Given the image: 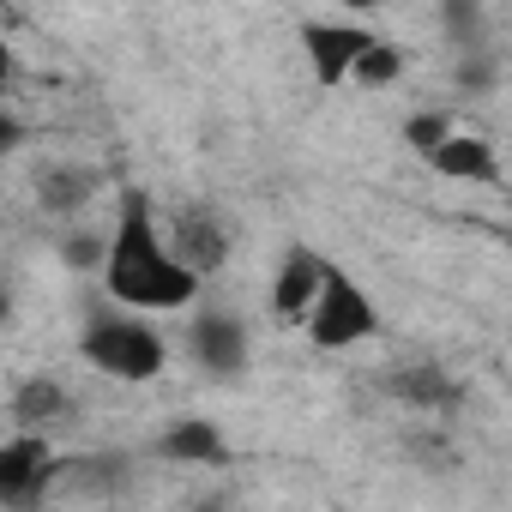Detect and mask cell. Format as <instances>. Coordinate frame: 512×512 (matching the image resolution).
I'll list each match as a JSON object with an SVG mask.
<instances>
[{
  "label": "cell",
  "instance_id": "cell-3",
  "mask_svg": "<svg viewBox=\"0 0 512 512\" xmlns=\"http://www.w3.org/2000/svg\"><path fill=\"white\" fill-rule=\"evenodd\" d=\"M79 350H85V362H91L97 374H109V380L145 386V380L163 374V338H157L151 326H139V320H97Z\"/></svg>",
  "mask_w": 512,
  "mask_h": 512
},
{
  "label": "cell",
  "instance_id": "cell-8",
  "mask_svg": "<svg viewBox=\"0 0 512 512\" xmlns=\"http://www.w3.org/2000/svg\"><path fill=\"white\" fill-rule=\"evenodd\" d=\"M157 452L175 458V464H223V458H229V440H223L205 416H187V422H175V428L157 440Z\"/></svg>",
  "mask_w": 512,
  "mask_h": 512
},
{
  "label": "cell",
  "instance_id": "cell-11",
  "mask_svg": "<svg viewBox=\"0 0 512 512\" xmlns=\"http://www.w3.org/2000/svg\"><path fill=\"white\" fill-rule=\"evenodd\" d=\"M446 133H452V121H446V115H410V121H404V139H410L416 151H434Z\"/></svg>",
  "mask_w": 512,
  "mask_h": 512
},
{
  "label": "cell",
  "instance_id": "cell-12",
  "mask_svg": "<svg viewBox=\"0 0 512 512\" xmlns=\"http://www.w3.org/2000/svg\"><path fill=\"white\" fill-rule=\"evenodd\" d=\"M67 398H61V386H49V380H31L25 392H19V416L31 422V416H49V410H61Z\"/></svg>",
  "mask_w": 512,
  "mask_h": 512
},
{
  "label": "cell",
  "instance_id": "cell-4",
  "mask_svg": "<svg viewBox=\"0 0 512 512\" xmlns=\"http://www.w3.org/2000/svg\"><path fill=\"white\" fill-rule=\"evenodd\" d=\"M61 476L55 452L43 434H13L0 446V506H31L49 494V482Z\"/></svg>",
  "mask_w": 512,
  "mask_h": 512
},
{
  "label": "cell",
  "instance_id": "cell-1",
  "mask_svg": "<svg viewBox=\"0 0 512 512\" xmlns=\"http://www.w3.org/2000/svg\"><path fill=\"white\" fill-rule=\"evenodd\" d=\"M103 284L121 308H145V314H175L199 302V272L181 253L163 247V229L145 205V193H133L121 205V223L103 247Z\"/></svg>",
  "mask_w": 512,
  "mask_h": 512
},
{
  "label": "cell",
  "instance_id": "cell-5",
  "mask_svg": "<svg viewBox=\"0 0 512 512\" xmlns=\"http://www.w3.org/2000/svg\"><path fill=\"white\" fill-rule=\"evenodd\" d=\"M326 266H332L326 253H314V247H290V253H284V266H278V278H272V314H284V320H308V302H314Z\"/></svg>",
  "mask_w": 512,
  "mask_h": 512
},
{
  "label": "cell",
  "instance_id": "cell-10",
  "mask_svg": "<svg viewBox=\"0 0 512 512\" xmlns=\"http://www.w3.org/2000/svg\"><path fill=\"white\" fill-rule=\"evenodd\" d=\"M398 73H404V55H398V49H386L380 37H374V43L350 61V79H356V85H368V91H386Z\"/></svg>",
  "mask_w": 512,
  "mask_h": 512
},
{
  "label": "cell",
  "instance_id": "cell-9",
  "mask_svg": "<svg viewBox=\"0 0 512 512\" xmlns=\"http://www.w3.org/2000/svg\"><path fill=\"white\" fill-rule=\"evenodd\" d=\"M428 163H434L440 175H452V181H494V151H488L482 139L458 133V127L428 151Z\"/></svg>",
  "mask_w": 512,
  "mask_h": 512
},
{
  "label": "cell",
  "instance_id": "cell-15",
  "mask_svg": "<svg viewBox=\"0 0 512 512\" xmlns=\"http://www.w3.org/2000/svg\"><path fill=\"white\" fill-rule=\"evenodd\" d=\"M344 7H386V0H344Z\"/></svg>",
  "mask_w": 512,
  "mask_h": 512
},
{
  "label": "cell",
  "instance_id": "cell-7",
  "mask_svg": "<svg viewBox=\"0 0 512 512\" xmlns=\"http://www.w3.org/2000/svg\"><path fill=\"white\" fill-rule=\"evenodd\" d=\"M193 356H199L211 374H235V368L247 362V332H241V320H229V314L193 320Z\"/></svg>",
  "mask_w": 512,
  "mask_h": 512
},
{
  "label": "cell",
  "instance_id": "cell-14",
  "mask_svg": "<svg viewBox=\"0 0 512 512\" xmlns=\"http://www.w3.org/2000/svg\"><path fill=\"white\" fill-rule=\"evenodd\" d=\"M7 79H13V55H7V37H0V91H7Z\"/></svg>",
  "mask_w": 512,
  "mask_h": 512
},
{
  "label": "cell",
  "instance_id": "cell-13",
  "mask_svg": "<svg viewBox=\"0 0 512 512\" xmlns=\"http://www.w3.org/2000/svg\"><path fill=\"white\" fill-rule=\"evenodd\" d=\"M19 139H25V127H19L7 109H0V157H7V151H19Z\"/></svg>",
  "mask_w": 512,
  "mask_h": 512
},
{
  "label": "cell",
  "instance_id": "cell-2",
  "mask_svg": "<svg viewBox=\"0 0 512 512\" xmlns=\"http://www.w3.org/2000/svg\"><path fill=\"white\" fill-rule=\"evenodd\" d=\"M374 332H380L374 296H368L350 272L326 266V278H320V290H314V302H308V338H314L320 350H350V344H362V338H374Z\"/></svg>",
  "mask_w": 512,
  "mask_h": 512
},
{
  "label": "cell",
  "instance_id": "cell-6",
  "mask_svg": "<svg viewBox=\"0 0 512 512\" xmlns=\"http://www.w3.org/2000/svg\"><path fill=\"white\" fill-rule=\"evenodd\" d=\"M374 43V31H356V25H302V49L320 73V85H344L350 79V61Z\"/></svg>",
  "mask_w": 512,
  "mask_h": 512
}]
</instances>
